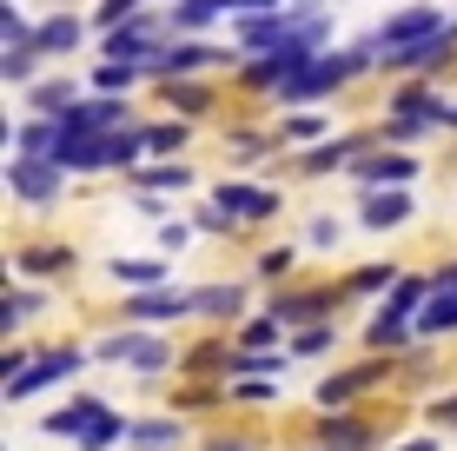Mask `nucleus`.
Wrapping results in <instances>:
<instances>
[{"label":"nucleus","mask_w":457,"mask_h":451,"mask_svg":"<svg viewBox=\"0 0 457 451\" xmlns=\"http://www.w3.org/2000/svg\"><path fill=\"white\" fill-rule=\"evenodd\" d=\"M418 34H445V27H437V7H411V13H398V21L385 27L391 46H404V40H418Z\"/></svg>","instance_id":"obj_1"},{"label":"nucleus","mask_w":457,"mask_h":451,"mask_svg":"<svg viewBox=\"0 0 457 451\" xmlns=\"http://www.w3.org/2000/svg\"><path fill=\"white\" fill-rule=\"evenodd\" d=\"M365 220H371V226H391V220H404V199H398V193H391V199H371V206H365Z\"/></svg>","instance_id":"obj_2"},{"label":"nucleus","mask_w":457,"mask_h":451,"mask_svg":"<svg viewBox=\"0 0 457 451\" xmlns=\"http://www.w3.org/2000/svg\"><path fill=\"white\" fill-rule=\"evenodd\" d=\"M73 40H80V27H73V21H46L40 27V46H73Z\"/></svg>","instance_id":"obj_3"},{"label":"nucleus","mask_w":457,"mask_h":451,"mask_svg":"<svg viewBox=\"0 0 457 451\" xmlns=\"http://www.w3.org/2000/svg\"><path fill=\"white\" fill-rule=\"evenodd\" d=\"M21 186H27V199H46V186H54V173H40V166H21Z\"/></svg>","instance_id":"obj_4"},{"label":"nucleus","mask_w":457,"mask_h":451,"mask_svg":"<svg viewBox=\"0 0 457 451\" xmlns=\"http://www.w3.org/2000/svg\"><path fill=\"white\" fill-rule=\"evenodd\" d=\"M126 7H133V0H106V21H120V13H126Z\"/></svg>","instance_id":"obj_5"},{"label":"nucleus","mask_w":457,"mask_h":451,"mask_svg":"<svg viewBox=\"0 0 457 451\" xmlns=\"http://www.w3.org/2000/svg\"><path fill=\"white\" fill-rule=\"evenodd\" d=\"M226 7H265V0H226Z\"/></svg>","instance_id":"obj_6"}]
</instances>
